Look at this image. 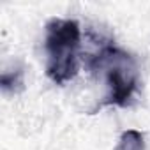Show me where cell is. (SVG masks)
I'll list each match as a JSON object with an SVG mask.
<instances>
[{
  "label": "cell",
  "instance_id": "obj_1",
  "mask_svg": "<svg viewBox=\"0 0 150 150\" xmlns=\"http://www.w3.org/2000/svg\"><path fill=\"white\" fill-rule=\"evenodd\" d=\"M81 30L76 20L53 18L46 23V74L57 85L71 81L78 74V51Z\"/></svg>",
  "mask_w": 150,
  "mask_h": 150
},
{
  "label": "cell",
  "instance_id": "obj_2",
  "mask_svg": "<svg viewBox=\"0 0 150 150\" xmlns=\"http://www.w3.org/2000/svg\"><path fill=\"white\" fill-rule=\"evenodd\" d=\"M90 67L94 71H104L108 94L101 106H127L138 83L134 58L115 46H104L96 57H92Z\"/></svg>",
  "mask_w": 150,
  "mask_h": 150
},
{
  "label": "cell",
  "instance_id": "obj_3",
  "mask_svg": "<svg viewBox=\"0 0 150 150\" xmlns=\"http://www.w3.org/2000/svg\"><path fill=\"white\" fill-rule=\"evenodd\" d=\"M115 150H145L143 134L136 129L124 131L120 139H118V145L115 146Z\"/></svg>",
  "mask_w": 150,
  "mask_h": 150
},
{
  "label": "cell",
  "instance_id": "obj_4",
  "mask_svg": "<svg viewBox=\"0 0 150 150\" xmlns=\"http://www.w3.org/2000/svg\"><path fill=\"white\" fill-rule=\"evenodd\" d=\"M0 85H2L4 92H11L16 94L20 90H23V71L21 69H14V71H4L2 78H0Z\"/></svg>",
  "mask_w": 150,
  "mask_h": 150
}]
</instances>
